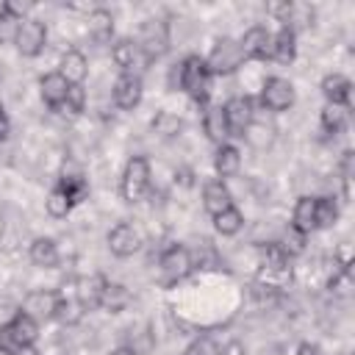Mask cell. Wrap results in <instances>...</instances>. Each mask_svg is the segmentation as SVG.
I'll return each instance as SVG.
<instances>
[{"label":"cell","mask_w":355,"mask_h":355,"mask_svg":"<svg viewBox=\"0 0 355 355\" xmlns=\"http://www.w3.org/2000/svg\"><path fill=\"white\" fill-rule=\"evenodd\" d=\"M178 89H183L194 103H200L202 108L208 105V94H211V72L205 67V58H200L197 53L186 55L178 61Z\"/></svg>","instance_id":"6da1fadb"},{"label":"cell","mask_w":355,"mask_h":355,"mask_svg":"<svg viewBox=\"0 0 355 355\" xmlns=\"http://www.w3.org/2000/svg\"><path fill=\"white\" fill-rule=\"evenodd\" d=\"M153 189V169H150V161L144 155H133L125 169H122V178H119V191H122V200L136 205L141 202Z\"/></svg>","instance_id":"7a4b0ae2"},{"label":"cell","mask_w":355,"mask_h":355,"mask_svg":"<svg viewBox=\"0 0 355 355\" xmlns=\"http://www.w3.org/2000/svg\"><path fill=\"white\" fill-rule=\"evenodd\" d=\"M169 42H172V25L166 19H144L139 25V36H136V44L141 50V58L150 64V61H158L166 50H169Z\"/></svg>","instance_id":"3957f363"},{"label":"cell","mask_w":355,"mask_h":355,"mask_svg":"<svg viewBox=\"0 0 355 355\" xmlns=\"http://www.w3.org/2000/svg\"><path fill=\"white\" fill-rule=\"evenodd\" d=\"M244 61H247V58H244V53H241L239 39L222 36V39H216V44L211 47V53H208V58H205V67H208V72H211V78H214V75H230V72H236Z\"/></svg>","instance_id":"277c9868"},{"label":"cell","mask_w":355,"mask_h":355,"mask_svg":"<svg viewBox=\"0 0 355 355\" xmlns=\"http://www.w3.org/2000/svg\"><path fill=\"white\" fill-rule=\"evenodd\" d=\"M14 44H17L19 55L36 58L44 50V44H47V25L42 19H36V17H25L19 22V31H17Z\"/></svg>","instance_id":"5b68a950"},{"label":"cell","mask_w":355,"mask_h":355,"mask_svg":"<svg viewBox=\"0 0 355 355\" xmlns=\"http://www.w3.org/2000/svg\"><path fill=\"white\" fill-rule=\"evenodd\" d=\"M158 269H161V275H164L166 283H178V280L189 277L191 269H194L191 255H189V247H183V244H169V247L161 252V258H158Z\"/></svg>","instance_id":"8992f818"},{"label":"cell","mask_w":355,"mask_h":355,"mask_svg":"<svg viewBox=\"0 0 355 355\" xmlns=\"http://www.w3.org/2000/svg\"><path fill=\"white\" fill-rule=\"evenodd\" d=\"M261 105L275 111V114L288 111L294 105V86H291V80H286L280 75L266 78L263 86H261Z\"/></svg>","instance_id":"52a82bcc"},{"label":"cell","mask_w":355,"mask_h":355,"mask_svg":"<svg viewBox=\"0 0 355 355\" xmlns=\"http://www.w3.org/2000/svg\"><path fill=\"white\" fill-rule=\"evenodd\" d=\"M222 111H225L227 133H230V136H239V139H244L247 128H250V125H252V119H255V111H252V100H250L247 94H236V97H230V100L222 105Z\"/></svg>","instance_id":"ba28073f"},{"label":"cell","mask_w":355,"mask_h":355,"mask_svg":"<svg viewBox=\"0 0 355 355\" xmlns=\"http://www.w3.org/2000/svg\"><path fill=\"white\" fill-rule=\"evenodd\" d=\"M141 94H144L141 78H139V75H130V72H122V75L114 80V86H111L114 105L122 108V111H133V108L141 103Z\"/></svg>","instance_id":"9c48e42d"},{"label":"cell","mask_w":355,"mask_h":355,"mask_svg":"<svg viewBox=\"0 0 355 355\" xmlns=\"http://www.w3.org/2000/svg\"><path fill=\"white\" fill-rule=\"evenodd\" d=\"M141 247V236L133 225L128 222H119L108 230V250L116 255V258H130L133 252H139Z\"/></svg>","instance_id":"30bf717a"},{"label":"cell","mask_w":355,"mask_h":355,"mask_svg":"<svg viewBox=\"0 0 355 355\" xmlns=\"http://www.w3.org/2000/svg\"><path fill=\"white\" fill-rule=\"evenodd\" d=\"M55 305H58V294H55V291H50V288H36V291H28V294H25L19 311L28 313V316L36 319V322H44V319H53Z\"/></svg>","instance_id":"8fae6325"},{"label":"cell","mask_w":355,"mask_h":355,"mask_svg":"<svg viewBox=\"0 0 355 355\" xmlns=\"http://www.w3.org/2000/svg\"><path fill=\"white\" fill-rule=\"evenodd\" d=\"M239 44H241L244 58L266 61L269 53H272V33H269L263 25H252V28L244 31V36L239 39Z\"/></svg>","instance_id":"7c38bea8"},{"label":"cell","mask_w":355,"mask_h":355,"mask_svg":"<svg viewBox=\"0 0 355 355\" xmlns=\"http://www.w3.org/2000/svg\"><path fill=\"white\" fill-rule=\"evenodd\" d=\"M230 205H233V194H230V189H227L225 180L211 178V180L202 183V208H205L211 216H216L219 211H225V208H230Z\"/></svg>","instance_id":"4fadbf2b"},{"label":"cell","mask_w":355,"mask_h":355,"mask_svg":"<svg viewBox=\"0 0 355 355\" xmlns=\"http://www.w3.org/2000/svg\"><path fill=\"white\" fill-rule=\"evenodd\" d=\"M111 61L122 69V72H130V75H136V67L139 64H147L144 58H141V50H139V44H136V39H116L114 42V47H111Z\"/></svg>","instance_id":"5bb4252c"},{"label":"cell","mask_w":355,"mask_h":355,"mask_svg":"<svg viewBox=\"0 0 355 355\" xmlns=\"http://www.w3.org/2000/svg\"><path fill=\"white\" fill-rule=\"evenodd\" d=\"M322 94H324V100L330 103V105H344V108H349V97H352V83H349V78L347 75H341V72H330V75H324L322 78Z\"/></svg>","instance_id":"9a60e30c"},{"label":"cell","mask_w":355,"mask_h":355,"mask_svg":"<svg viewBox=\"0 0 355 355\" xmlns=\"http://www.w3.org/2000/svg\"><path fill=\"white\" fill-rule=\"evenodd\" d=\"M67 92H69V83L61 78L58 69H55V72H44V75L39 78V94H42V100H44L50 108H55V111L64 105Z\"/></svg>","instance_id":"2e32d148"},{"label":"cell","mask_w":355,"mask_h":355,"mask_svg":"<svg viewBox=\"0 0 355 355\" xmlns=\"http://www.w3.org/2000/svg\"><path fill=\"white\" fill-rule=\"evenodd\" d=\"M61 78L69 83V86H83L86 75H89V61L80 50H67L61 55V67H58Z\"/></svg>","instance_id":"e0dca14e"},{"label":"cell","mask_w":355,"mask_h":355,"mask_svg":"<svg viewBox=\"0 0 355 355\" xmlns=\"http://www.w3.org/2000/svg\"><path fill=\"white\" fill-rule=\"evenodd\" d=\"M294 230L311 236L316 230V197L311 194H302L297 202H294V211H291V222H288Z\"/></svg>","instance_id":"ac0fdd59"},{"label":"cell","mask_w":355,"mask_h":355,"mask_svg":"<svg viewBox=\"0 0 355 355\" xmlns=\"http://www.w3.org/2000/svg\"><path fill=\"white\" fill-rule=\"evenodd\" d=\"M294 55H297V33H294V28L280 25V31L272 33V53H269V58L277 61V64H291Z\"/></svg>","instance_id":"d6986e66"},{"label":"cell","mask_w":355,"mask_h":355,"mask_svg":"<svg viewBox=\"0 0 355 355\" xmlns=\"http://www.w3.org/2000/svg\"><path fill=\"white\" fill-rule=\"evenodd\" d=\"M214 169H216L219 180H225V178H236L239 169H241V153H239V147L230 144V141L219 144L216 153H214Z\"/></svg>","instance_id":"ffe728a7"},{"label":"cell","mask_w":355,"mask_h":355,"mask_svg":"<svg viewBox=\"0 0 355 355\" xmlns=\"http://www.w3.org/2000/svg\"><path fill=\"white\" fill-rule=\"evenodd\" d=\"M105 280L108 277H103V275H89V277H80L75 283V300L83 305V311L100 308V294H103Z\"/></svg>","instance_id":"44dd1931"},{"label":"cell","mask_w":355,"mask_h":355,"mask_svg":"<svg viewBox=\"0 0 355 355\" xmlns=\"http://www.w3.org/2000/svg\"><path fill=\"white\" fill-rule=\"evenodd\" d=\"M202 130L208 136V141H214L216 147L227 141V122H225V111L222 105H205L202 111Z\"/></svg>","instance_id":"7402d4cb"},{"label":"cell","mask_w":355,"mask_h":355,"mask_svg":"<svg viewBox=\"0 0 355 355\" xmlns=\"http://www.w3.org/2000/svg\"><path fill=\"white\" fill-rule=\"evenodd\" d=\"M8 327H11V333H14L17 344H19V349H22V347H33L36 338H39V322L31 319V316L22 313V311H17V313L8 319Z\"/></svg>","instance_id":"603a6c76"},{"label":"cell","mask_w":355,"mask_h":355,"mask_svg":"<svg viewBox=\"0 0 355 355\" xmlns=\"http://www.w3.org/2000/svg\"><path fill=\"white\" fill-rule=\"evenodd\" d=\"M130 305V291L128 286L122 283H114V280H105L103 286V294H100V308L108 311V313H119Z\"/></svg>","instance_id":"cb8c5ba5"},{"label":"cell","mask_w":355,"mask_h":355,"mask_svg":"<svg viewBox=\"0 0 355 355\" xmlns=\"http://www.w3.org/2000/svg\"><path fill=\"white\" fill-rule=\"evenodd\" d=\"M28 255H31V261H33L36 266L53 269V266L58 263V244H55V239H50V236H39V239L31 241Z\"/></svg>","instance_id":"d4e9b609"},{"label":"cell","mask_w":355,"mask_h":355,"mask_svg":"<svg viewBox=\"0 0 355 355\" xmlns=\"http://www.w3.org/2000/svg\"><path fill=\"white\" fill-rule=\"evenodd\" d=\"M89 36L94 39V42H111V36H114V17H111V11H105V8H92L89 11Z\"/></svg>","instance_id":"484cf974"},{"label":"cell","mask_w":355,"mask_h":355,"mask_svg":"<svg viewBox=\"0 0 355 355\" xmlns=\"http://www.w3.org/2000/svg\"><path fill=\"white\" fill-rule=\"evenodd\" d=\"M55 186L69 197L72 205H80V202L86 200V194H89V180H86L80 172H64Z\"/></svg>","instance_id":"4316f807"},{"label":"cell","mask_w":355,"mask_h":355,"mask_svg":"<svg viewBox=\"0 0 355 355\" xmlns=\"http://www.w3.org/2000/svg\"><path fill=\"white\" fill-rule=\"evenodd\" d=\"M347 119H349L347 108H344V105H330V103L322 108V116H319L322 130H324L327 136H338V133H344Z\"/></svg>","instance_id":"83f0119b"},{"label":"cell","mask_w":355,"mask_h":355,"mask_svg":"<svg viewBox=\"0 0 355 355\" xmlns=\"http://www.w3.org/2000/svg\"><path fill=\"white\" fill-rule=\"evenodd\" d=\"M211 219H214V227H216L219 236H236V233L244 227V214H241L236 205L219 211V214L211 216Z\"/></svg>","instance_id":"f1b7e54d"},{"label":"cell","mask_w":355,"mask_h":355,"mask_svg":"<svg viewBox=\"0 0 355 355\" xmlns=\"http://www.w3.org/2000/svg\"><path fill=\"white\" fill-rule=\"evenodd\" d=\"M53 319H58L64 327H75L83 319V305L75 297H58V305H55Z\"/></svg>","instance_id":"f546056e"},{"label":"cell","mask_w":355,"mask_h":355,"mask_svg":"<svg viewBox=\"0 0 355 355\" xmlns=\"http://www.w3.org/2000/svg\"><path fill=\"white\" fill-rule=\"evenodd\" d=\"M153 130H155L158 136L172 139V136H178V133L183 130V119H180L178 114H172V111H158V114L153 116Z\"/></svg>","instance_id":"4dcf8cb0"},{"label":"cell","mask_w":355,"mask_h":355,"mask_svg":"<svg viewBox=\"0 0 355 355\" xmlns=\"http://www.w3.org/2000/svg\"><path fill=\"white\" fill-rule=\"evenodd\" d=\"M277 244H280V250L288 255V258H294V255H302L305 252V244H308V236L305 233H300V230H294L291 225L283 230V236L277 239Z\"/></svg>","instance_id":"1f68e13d"},{"label":"cell","mask_w":355,"mask_h":355,"mask_svg":"<svg viewBox=\"0 0 355 355\" xmlns=\"http://www.w3.org/2000/svg\"><path fill=\"white\" fill-rule=\"evenodd\" d=\"M44 208H47V214H50L53 219H64L75 205L69 202V197H67L58 186H53V189H50V194H47V200H44Z\"/></svg>","instance_id":"d6a6232c"},{"label":"cell","mask_w":355,"mask_h":355,"mask_svg":"<svg viewBox=\"0 0 355 355\" xmlns=\"http://www.w3.org/2000/svg\"><path fill=\"white\" fill-rule=\"evenodd\" d=\"M338 222V202L333 197H316V230Z\"/></svg>","instance_id":"836d02e7"},{"label":"cell","mask_w":355,"mask_h":355,"mask_svg":"<svg viewBox=\"0 0 355 355\" xmlns=\"http://www.w3.org/2000/svg\"><path fill=\"white\" fill-rule=\"evenodd\" d=\"M58 111H64V114H72V116L83 114V111H86V89H83V86H69V92H67V100H64V105H61Z\"/></svg>","instance_id":"e575fe53"},{"label":"cell","mask_w":355,"mask_h":355,"mask_svg":"<svg viewBox=\"0 0 355 355\" xmlns=\"http://www.w3.org/2000/svg\"><path fill=\"white\" fill-rule=\"evenodd\" d=\"M327 288L338 297H347L352 291V269H336L333 277L327 280Z\"/></svg>","instance_id":"d590c367"},{"label":"cell","mask_w":355,"mask_h":355,"mask_svg":"<svg viewBox=\"0 0 355 355\" xmlns=\"http://www.w3.org/2000/svg\"><path fill=\"white\" fill-rule=\"evenodd\" d=\"M183 355H222V349H219V344H216L214 338L200 336V338H194V341L186 347Z\"/></svg>","instance_id":"8d00e7d4"},{"label":"cell","mask_w":355,"mask_h":355,"mask_svg":"<svg viewBox=\"0 0 355 355\" xmlns=\"http://www.w3.org/2000/svg\"><path fill=\"white\" fill-rule=\"evenodd\" d=\"M17 31H19V19H14L11 14H6L0 8V44H8L17 39Z\"/></svg>","instance_id":"74e56055"},{"label":"cell","mask_w":355,"mask_h":355,"mask_svg":"<svg viewBox=\"0 0 355 355\" xmlns=\"http://www.w3.org/2000/svg\"><path fill=\"white\" fill-rule=\"evenodd\" d=\"M352 172H355V153H352V150H344V153H341V161H338V175H341V180H344V191L349 189Z\"/></svg>","instance_id":"f35d334b"},{"label":"cell","mask_w":355,"mask_h":355,"mask_svg":"<svg viewBox=\"0 0 355 355\" xmlns=\"http://www.w3.org/2000/svg\"><path fill=\"white\" fill-rule=\"evenodd\" d=\"M17 349H19V344H17V338H14L11 327H8V322L0 324V352H3V355H14Z\"/></svg>","instance_id":"ab89813d"},{"label":"cell","mask_w":355,"mask_h":355,"mask_svg":"<svg viewBox=\"0 0 355 355\" xmlns=\"http://www.w3.org/2000/svg\"><path fill=\"white\" fill-rule=\"evenodd\" d=\"M297 355H322V347L313 344V341H302V344L297 347Z\"/></svg>","instance_id":"60d3db41"},{"label":"cell","mask_w":355,"mask_h":355,"mask_svg":"<svg viewBox=\"0 0 355 355\" xmlns=\"http://www.w3.org/2000/svg\"><path fill=\"white\" fill-rule=\"evenodd\" d=\"M8 130H11V122H8V114L0 108V141L8 136Z\"/></svg>","instance_id":"b9f144b4"},{"label":"cell","mask_w":355,"mask_h":355,"mask_svg":"<svg viewBox=\"0 0 355 355\" xmlns=\"http://www.w3.org/2000/svg\"><path fill=\"white\" fill-rule=\"evenodd\" d=\"M108 355H139V352L133 349V344H119V347H114Z\"/></svg>","instance_id":"7bdbcfd3"},{"label":"cell","mask_w":355,"mask_h":355,"mask_svg":"<svg viewBox=\"0 0 355 355\" xmlns=\"http://www.w3.org/2000/svg\"><path fill=\"white\" fill-rule=\"evenodd\" d=\"M14 355H39V352H36V347H22V349H17Z\"/></svg>","instance_id":"ee69618b"}]
</instances>
